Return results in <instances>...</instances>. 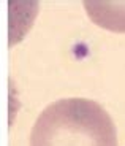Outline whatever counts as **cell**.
Masks as SVG:
<instances>
[{
  "mask_svg": "<svg viewBox=\"0 0 125 146\" xmlns=\"http://www.w3.org/2000/svg\"><path fill=\"white\" fill-rule=\"evenodd\" d=\"M29 146H117V130L100 103L62 99L37 117Z\"/></svg>",
  "mask_w": 125,
  "mask_h": 146,
  "instance_id": "6da1fadb",
  "label": "cell"
},
{
  "mask_svg": "<svg viewBox=\"0 0 125 146\" xmlns=\"http://www.w3.org/2000/svg\"><path fill=\"white\" fill-rule=\"evenodd\" d=\"M89 18L111 32H125V2H84Z\"/></svg>",
  "mask_w": 125,
  "mask_h": 146,
  "instance_id": "7a4b0ae2",
  "label": "cell"
}]
</instances>
